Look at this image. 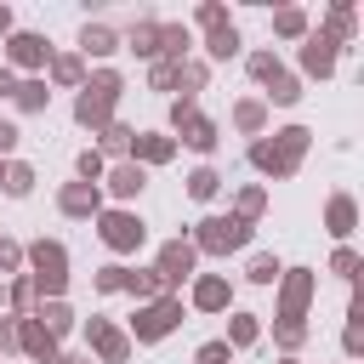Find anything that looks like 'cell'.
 Masks as SVG:
<instances>
[{"instance_id":"cell-1","label":"cell","mask_w":364,"mask_h":364,"mask_svg":"<svg viewBox=\"0 0 364 364\" xmlns=\"http://www.w3.org/2000/svg\"><path fill=\"white\" fill-rule=\"evenodd\" d=\"M307 142H313V131H307V125H284V131H273V142H267V136H256V142H250V165H256L262 176H296V171H301Z\"/></svg>"},{"instance_id":"cell-2","label":"cell","mask_w":364,"mask_h":364,"mask_svg":"<svg viewBox=\"0 0 364 364\" xmlns=\"http://www.w3.org/2000/svg\"><path fill=\"white\" fill-rule=\"evenodd\" d=\"M119 91H125V80H119L114 68H91L85 85H80V97H74V119H80L85 131H102V125L114 119V108H119Z\"/></svg>"},{"instance_id":"cell-3","label":"cell","mask_w":364,"mask_h":364,"mask_svg":"<svg viewBox=\"0 0 364 364\" xmlns=\"http://www.w3.org/2000/svg\"><path fill=\"white\" fill-rule=\"evenodd\" d=\"M23 262L34 267V273H28L34 296H40V301H63V290H68V250H63L57 239H34V245L23 250Z\"/></svg>"},{"instance_id":"cell-4","label":"cell","mask_w":364,"mask_h":364,"mask_svg":"<svg viewBox=\"0 0 364 364\" xmlns=\"http://www.w3.org/2000/svg\"><path fill=\"white\" fill-rule=\"evenodd\" d=\"M188 245H193L199 256H233V250L250 245V222H239V216H205Z\"/></svg>"},{"instance_id":"cell-5","label":"cell","mask_w":364,"mask_h":364,"mask_svg":"<svg viewBox=\"0 0 364 364\" xmlns=\"http://www.w3.org/2000/svg\"><path fill=\"white\" fill-rule=\"evenodd\" d=\"M97 233H102V245H108L114 256H131V250H142V239H148V222H142L136 210L114 205V210H97Z\"/></svg>"},{"instance_id":"cell-6","label":"cell","mask_w":364,"mask_h":364,"mask_svg":"<svg viewBox=\"0 0 364 364\" xmlns=\"http://www.w3.org/2000/svg\"><path fill=\"white\" fill-rule=\"evenodd\" d=\"M176 324H182V296H159V301H142L131 313V336L136 341H165Z\"/></svg>"},{"instance_id":"cell-7","label":"cell","mask_w":364,"mask_h":364,"mask_svg":"<svg viewBox=\"0 0 364 364\" xmlns=\"http://www.w3.org/2000/svg\"><path fill=\"white\" fill-rule=\"evenodd\" d=\"M6 57H11V68H23L28 80H40L46 63H51V40L34 34V28H11V34H6Z\"/></svg>"},{"instance_id":"cell-8","label":"cell","mask_w":364,"mask_h":364,"mask_svg":"<svg viewBox=\"0 0 364 364\" xmlns=\"http://www.w3.org/2000/svg\"><path fill=\"white\" fill-rule=\"evenodd\" d=\"M313 290H318V273H313V267H284V273H279V318H301V324H307Z\"/></svg>"},{"instance_id":"cell-9","label":"cell","mask_w":364,"mask_h":364,"mask_svg":"<svg viewBox=\"0 0 364 364\" xmlns=\"http://www.w3.org/2000/svg\"><path fill=\"white\" fill-rule=\"evenodd\" d=\"M193 267H199V250H193L188 239H165L159 256H154V273H159L165 290H176L182 279H193Z\"/></svg>"},{"instance_id":"cell-10","label":"cell","mask_w":364,"mask_h":364,"mask_svg":"<svg viewBox=\"0 0 364 364\" xmlns=\"http://www.w3.org/2000/svg\"><path fill=\"white\" fill-rule=\"evenodd\" d=\"M336 57H341V46L324 28H307V40H301V74L307 80H330L336 74Z\"/></svg>"},{"instance_id":"cell-11","label":"cell","mask_w":364,"mask_h":364,"mask_svg":"<svg viewBox=\"0 0 364 364\" xmlns=\"http://www.w3.org/2000/svg\"><path fill=\"white\" fill-rule=\"evenodd\" d=\"M85 341H91V353H97L102 364H125V358H131V336L114 330L108 318H85Z\"/></svg>"},{"instance_id":"cell-12","label":"cell","mask_w":364,"mask_h":364,"mask_svg":"<svg viewBox=\"0 0 364 364\" xmlns=\"http://www.w3.org/2000/svg\"><path fill=\"white\" fill-rule=\"evenodd\" d=\"M188 301H193L199 313H228V307H233V284H228V273H193Z\"/></svg>"},{"instance_id":"cell-13","label":"cell","mask_w":364,"mask_h":364,"mask_svg":"<svg viewBox=\"0 0 364 364\" xmlns=\"http://www.w3.org/2000/svg\"><path fill=\"white\" fill-rule=\"evenodd\" d=\"M17 347H23L34 364H57V353H63V347H57V336H51L34 313H23V318H17Z\"/></svg>"},{"instance_id":"cell-14","label":"cell","mask_w":364,"mask_h":364,"mask_svg":"<svg viewBox=\"0 0 364 364\" xmlns=\"http://www.w3.org/2000/svg\"><path fill=\"white\" fill-rule=\"evenodd\" d=\"M125 159H136L142 171H148V165H171V159H176V136H159V131H136Z\"/></svg>"},{"instance_id":"cell-15","label":"cell","mask_w":364,"mask_h":364,"mask_svg":"<svg viewBox=\"0 0 364 364\" xmlns=\"http://www.w3.org/2000/svg\"><path fill=\"white\" fill-rule=\"evenodd\" d=\"M102 188H108L114 199H136V193L148 188V171H142L136 159H119V165H108V171H102Z\"/></svg>"},{"instance_id":"cell-16","label":"cell","mask_w":364,"mask_h":364,"mask_svg":"<svg viewBox=\"0 0 364 364\" xmlns=\"http://www.w3.org/2000/svg\"><path fill=\"white\" fill-rule=\"evenodd\" d=\"M353 228H358V205H353V193H330V205H324V233H330L336 245H347Z\"/></svg>"},{"instance_id":"cell-17","label":"cell","mask_w":364,"mask_h":364,"mask_svg":"<svg viewBox=\"0 0 364 364\" xmlns=\"http://www.w3.org/2000/svg\"><path fill=\"white\" fill-rule=\"evenodd\" d=\"M74 51H80V57H97V63H102V57H114V51H119V28H114V23H85V28H80V46H74Z\"/></svg>"},{"instance_id":"cell-18","label":"cell","mask_w":364,"mask_h":364,"mask_svg":"<svg viewBox=\"0 0 364 364\" xmlns=\"http://www.w3.org/2000/svg\"><path fill=\"white\" fill-rule=\"evenodd\" d=\"M57 210H63V216H97V210H102V188H91V182H68V188L57 193Z\"/></svg>"},{"instance_id":"cell-19","label":"cell","mask_w":364,"mask_h":364,"mask_svg":"<svg viewBox=\"0 0 364 364\" xmlns=\"http://www.w3.org/2000/svg\"><path fill=\"white\" fill-rule=\"evenodd\" d=\"M46 85H85V57L80 51H51V63H46Z\"/></svg>"},{"instance_id":"cell-20","label":"cell","mask_w":364,"mask_h":364,"mask_svg":"<svg viewBox=\"0 0 364 364\" xmlns=\"http://www.w3.org/2000/svg\"><path fill=\"white\" fill-rule=\"evenodd\" d=\"M193 51V28L188 23H159V57L165 63H188Z\"/></svg>"},{"instance_id":"cell-21","label":"cell","mask_w":364,"mask_h":364,"mask_svg":"<svg viewBox=\"0 0 364 364\" xmlns=\"http://www.w3.org/2000/svg\"><path fill=\"white\" fill-rule=\"evenodd\" d=\"M205 51H210V63H228V57H239L245 51V40H239V23L228 17V23H216L210 34H205Z\"/></svg>"},{"instance_id":"cell-22","label":"cell","mask_w":364,"mask_h":364,"mask_svg":"<svg viewBox=\"0 0 364 364\" xmlns=\"http://www.w3.org/2000/svg\"><path fill=\"white\" fill-rule=\"evenodd\" d=\"M176 136L193 148V154H216V142H222V131H216V119H205V114H193L188 125H176Z\"/></svg>"},{"instance_id":"cell-23","label":"cell","mask_w":364,"mask_h":364,"mask_svg":"<svg viewBox=\"0 0 364 364\" xmlns=\"http://www.w3.org/2000/svg\"><path fill=\"white\" fill-rule=\"evenodd\" d=\"M324 34H330L336 46H353V34H358V11H353V0H336V6H330Z\"/></svg>"},{"instance_id":"cell-24","label":"cell","mask_w":364,"mask_h":364,"mask_svg":"<svg viewBox=\"0 0 364 364\" xmlns=\"http://www.w3.org/2000/svg\"><path fill=\"white\" fill-rule=\"evenodd\" d=\"M262 102H267V108H296V102H301V80L279 68V74L267 80V91H262Z\"/></svg>"},{"instance_id":"cell-25","label":"cell","mask_w":364,"mask_h":364,"mask_svg":"<svg viewBox=\"0 0 364 364\" xmlns=\"http://www.w3.org/2000/svg\"><path fill=\"white\" fill-rule=\"evenodd\" d=\"M11 102H17L23 114H46V108H51V85H46V80H17V85H11Z\"/></svg>"},{"instance_id":"cell-26","label":"cell","mask_w":364,"mask_h":364,"mask_svg":"<svg viewBox=\"0 0 364 364\" xmlns=\"http://www.w3.org/2000/svg\"><path fill=\"white\" fill-rule=\"evenodd\" d=\"M125 51H136V57H159V23H154V17H136L131 34H125Z\"/></svg>"},{"instance_id":"cell-27","label":"cell","mask_w":364,"mask_h":364,"mask_svg":"<svg viewBox=\"0 0 364 364\" xmlns=\"http://www.w3.org/2000/svg\"><path fill=\"white\" fill-rule=\"evenodd\" d=\"M34 318H40V324H46V330H51V336H57V341H63V336H68V330H74V324H80V318H74V307H68V301H40V307H34Z\"/></svg>"},{"instance_id":"cell-28","label":"cell","mask_w":364,"mask_h":364,"mask_svg":"<svg viewBox=\"0 0 364 364\" xmlns=\"http://www.w3.org/2000/svg\"><path fill=\"white\" fill-rule=\"evenodd\" d=\"M307 28H313V23H307L301 6H279V11H273V34H279V40H307Z\"/></svg>"},{"instance_id":"cell-29","label":"cell","mask_w":364,"mask_h":364,"mask_svg":"<svg viewBox=\"0 0 364 364\" xmlns=\"http://www.w3.org/2000/svg\"><path fill=\"white\" fill-rule=\"evenodd\" d=\"M233 125H239L245 136H262V125H267V102H262V97H245V102H233Z\"/></svg>"},{"instance_id":"cell-30","label":"cell","mask_w":364,"mask_h":364,"mask_svg":"<svg viewBox=\"0 0 364 364\" xmlns=\"http://www.w3.org/2000/svg\"><path fill=\"white\" fill-rule=\"evenodd\" d=\"M256 336H262V313H233V318H228V336H222V341H228V347L239 353V347H250Z\"/></svg>"},{"instance_id":"cell-31","label":"cell","mask_w":364,"mask_h":364,"mask_svg":"<svg viewBox=\"0 0 364 364\" xmlns=\"http://www.w3.org/2000/svg\"><path fill=\"white\" fill-rule=\"evenodd\" d=\"M0 188H6L11 199H28V193H34V171H28L23 159H6V171H0Z\"/></svg>"},{"instance_id":"cell-32","label":"cell","mask_w":364,"mask_h":364,"mask_svg":"<svg viewBox=\"0 0 364 364\" xmlns=\"http://www.w3.org/2000/svg\"><path fill=\"white\" fill-rule=\"evenodd\" d=\"M216 193H222L216 165H193V171H188V199H199V205H205V199H216Z\"/></svg>"},{"instance_id":"cell-33","label":"cell","mask_w":364,"mask_h":364,"mask_svg":"<svg viewBox=\"0 0 364 364\" xmlns=\"http://www.w3.org/2000/svg\"><path fill=\"white\" fill-rule=\"evenodd\" d=\"M279 273H284V262H279L273 250H256V256L245 262V279H250V284H279Z\"/></svg>"},{"instance_id":"cell-34","label":"cell","mask_w":364,"mask_h":364,"mask_svg":"<svg viewBox=\"0 0 364 364\" xmlns=\"http://www.w3.org/2000/svg\"><path fill=\"white\" fill-rule=\"evenodd\" d=\"M125 290L136 296V307H142V301H159V296H171V290L159 284V273H154V267H142V273L131 267V279H125Z\"/></svg>"},{"instance_id":"cell-35","label":"cell","mask_w":364,"mask_h":364,"mask_svg":"<svg viewBox=\"0 0 364 364\" xmlns=\"http://www.w3.org/2000/svg\"><path fill=\"white\" fill-rule=\"evenodd\" d=\"M262 210H267V188H239V199H233V216L239 222H262Z\"/></svg>"},{"instance_id":"cell-36","label":"cell","mask_w":364,"mask_h":364,"mask_svg":"<svg viewBox=\"0 0 364 364\" xmlns=\"http://www.w3.org/2000/svg\"><path fill=\"white\" fill-rule=\"evenodd\" d=\"M273 341H279L284 358H296V347L307 341V324H301V318H273Z\"/></svg>"},{"instance_id":"cell-37","label":"cell","mask_w":364,"mask_h":364,"mask_svg":"<svg viewBox=\"0 0 364 364\" xmlns=\"http://www.w3.org/2000/svg\"><path fill=\"white\" fill-rule=\"evenodd\" d=\"M131 136H136L131 125L108 119V125H102V148H97V154H102V159H108V154H119V159H125V154H131Z\"/></svg>"},{"instance_id":"cell-38","label":"cell","mask_w":364,"mask_h":364,"mask_svg":"<svg viewBox=\"0 0 364 364\" xmlns=\"http://www.w3.org/2000/svg\"><path fill=\"white\" fill-rule=\"evenodd\" d=\"M358 267H364V256H358L353 245H336V256H330V273H336L341 284H358Z\"/></svg>"},{"instance_id":"cell-39","label":"cell","mask_w":364,"mask_h":364,"mask_svg":"<svg viewBox=\"0 0 364 364\" xmlns=\"http://www.w3.org/2000/svg\"><path fill=\"white\" fill-rule=\"evenodd\" d=\"M245 68H250V80H256V85H267L284 63H279V51H245Z\"/></svg>"},{"instance_id":"cell-40","label":"cell","mask_w":364,"mask_h":364,"mask_svg":"<svg viewBox=\"0 0 364 364\" xmlns=\"http://www.w3.org/2000/svg\"><path fill=\"white\" fill-rule=\"evenodd\" d=\"M205 80H210V68H205V63H193V57L176 68V85H182V97H193V102H199V91H205Z\"/></svg>"},{"instance_id":"cell-41","label":"cell","mask_w":364,"mask_h":364,"mask_svg":"<svg viewBox=\"0 0 364 364\" xmlns=\"http://www.w3.org/2000/svg\"><path fill=\"white\" fill-rule=\"evenodd\" d=\"M102 171H108V159H102L97 148H85V154L74 159V176H80V182H91V188H102Z\"/></svg>"},{"instance_id":"cell-42","label":"cell","mask_w":364,"mask_h":364,"mask_svg":"<svg viewBox=\"0 0 364 364\" xmlns=\"http://www.w3.org/2000/svg\"><path fill=\"white\" fill-rule=\"evenodd\" d=\"M193 23L210 34L216 23H228V6H222V0H199V6H193Z\"/></svg>"},{"instance_id":"cell-43","label":"cell","mask_w":364,"mask_h":364,"mask_svg":"<svg viewBox=\"0 0 364 364\" xmlns=\"http://www.w3.org/2000/svg\"><path fill=\"white\" fill-rule=\"evenodd\" d=\"M176 68H182V63H165V57H154V68H148V85H154V91H176Z\"/></svg>"},{"instance_id":"cell-44","label":"cell","mask_w":364,"mask_h":364,"mask_svg":"<svg viewBox=\"0 0 364 364\" xmlns=\"http://www.w3.org/2000/svg\"><path fill=\"white\" fill-rule=\"evenodd\" d=\"M125 279H131V267H119V262H108V267H97V290H102V296H114V290H125Z\"/></svg>"},{"instance_id":"cell-45","label":"cell","mask_w":364,"mask_h":364,"mask_svg":"<svg viewBox=\"0 0 364 364\" xmlns=\"http://www.w3.org/2000/svg\"><path fill=\"white\" fill-rule=\"evenodd\" d=\"M6 301H11L17 313H28V307H34V284H28L23 273H17V279H6Z\"/></svg>"},{"instance_id":"cell-46","label":"cell","mask_w":364,"mask_h":364,"mask_svg":"<svg viewBox=\"0 0 364 364\" xmlns=\"http://www.w3.org/2000/svg\"><path fill=\"white\" fill-rule=\"evenodd\" d=\"M193 364H233V347L216 336V341H199V353H193Z\"/></svg>"},{"instance_id":"cell-47","label":"cell","mask_w":364,"mask_h":364,"mask_svg":"<svg viewBox=\"0 0 364 364\" xmlns=\"http://www.w3.org/2000/svg\"><path fill=\"white\" fill-rule=\"evenodd\" d=\"M17 273H23V245L0 239V279H17Z\"/></svg>"},{"instance_id":"cell-48","label":"cell","mask_w":364,"mask_h":364,"mask_svg":"<svg viewBox=\"0 0 364 364\" xmlns=\"http://www.w3.org/2000/svg\"><path fill=\"white\" fill-rule=\"evenodd\" d=\"M193 114H199V102H193V97H176V102H171V131H176V125H188Z\"/></svg>"},{"instance_id":"cell-49","label":"cell","mask_w":364,"mask_h":364,"mask_svg":"<svg viewBox=\"0 0 364 364\" xmlns=\"http://www.w3.org/2000/svg\"><path fill=\"white\" fill-rule=\"evenodd\" d=\"M17 318H23V313H6V318H0V353H17Z\"/></svg>"},{"instance_id":"cell-50","label":"cell","mask_w":364,"mask_h":364,"mask_svg":"<svg viewBox=\"0 0 364 364\" xmlns=\"http://www.w3.org/2000/svg\"><path fill=\"white\" fill-rule=\"evenodd\" d=\"M17 136H23V131H17L11 119H0V159H11V154H17Z\"/></svg>"},{"instance_id":"cell-51","label":"cell","mask_w":364,"mask_h":364,"mask_svg":"<svg viewBox=\"0 0 364 364\" xmlns=\"http://www.w3.org/2000/svg\"><path fill=\"white\" fill-rule=\"evenodd\" d=\"M57 364H91L85 353H57Z\"/></svg>"},{"instance_id":"cell-52","label":"cell","mask_w":364,"mask_h":364,"mask_svg":"<svg viewBox=\"0 0 364 364\" xmlns=\"http://www.w3.org/2000/svg\"><path fill=\"white\" fill-rule=\"evenodd\" d=\"M11 34V6H0V40Z\"/></svg>"},{"instance_id":"cell-53","label":"cell","mask_w":364,"mask_h":364,"mask_svg":"<svg viewBox=\"0 0 364 364\" xmlns=\"http://www.w3.org/2000/svg\"><path fill=\"white\" fill-rule=\"evenodd\" d=\"M279 364H301V358H279Z\"/></svg>"},{"instance_id":"cell-54","label":"cell","mask_w":364,"mask_h":364,"mask_svg":"<svg viewBox=\"0 0 364 364\" xmlns=\"http://www.w3.org/2000/svg\"><path fill=\"white\" fill-rule=\"evenodd\" d=\"M0 301H6V279H0Z\"/></svg>"},{"instance_id":"cell-55","label":"cell","mask_w":364,"mask_h":364,"mask_svg":"<svg viewBox=\"0 0 364 364\" xmlns=\"http://www.w3.org/2000/svg\"><path fill=\"white\" fill-rule=\"evenodd\" d=\"M0 171H6V159H0Z\"/></svg>"}]
</instances>
